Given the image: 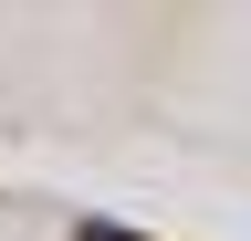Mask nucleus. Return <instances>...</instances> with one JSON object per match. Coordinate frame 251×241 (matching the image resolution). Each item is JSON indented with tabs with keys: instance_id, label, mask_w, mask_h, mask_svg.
<instances>
[{
	"instance_id": "f257e3e1",
	"label": "nucleus",
	"mask_w": 251,
	"mask_h": 241,
	"mask_svg": "<svg viewBox=\"0 0 251 241\" xmlns=\"http://www.w3.org/2000/svg\"><path fill=\"white\" fill-rule=\"evenodd\" d=\"M84 241H136V231H115V220H84Z\"/></svg>"
}]
</instances>
